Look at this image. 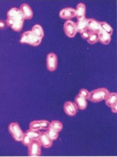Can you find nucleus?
<instances>
[{"label": "nucleus", "mask_w": 117, "mask_h": 157, "mask_svg": "<svg viewBox=\"0 0 117 157\" xmlns=\"http://www.w3.org/2000/svg\"><path fill=\"white\" fill-rule=\"evenodd\" d=\"M25 18L19 9L13 8L7 13V25L14 31L19 32L23 28Z\"/></svg>", "instance_id": "f257e3e1"}, {"label": "nucleus", "mask_w": 117, "mask_h": 157, "mask_svg": "<svg viewBox=\"0 0 117 157\" xmlns=\"http://www.w3.org/2000/svg\"><path fill=\"white\" fill-rule=\"evenodd\" d=\"M42 39L37 36L31 30L25 32L21 35L20 43L21 44H26L37 47L39 46L41 42Z\"/></svg>", "instance_id": "f03ea898"}, {"label": "nucleus", "mask_w": 117, "mask_h": 157, "mask_svg": "<svg viewBox=\"0 0 117 157\" xmlns=\"http://www.w3.org/2000/svg\"><path fill=\"white\" fill-rule=\"evenodd\" d=\"M110 92L107 89L104 88H99L94 89L90 92V96L88 100L94 102H100L105 100Z\"/></svg>", "instance_id": "7ed1b4c3"}, {"label": "nucleus", "mask_w": 117, "mask_h": 157, "mask_svg": "<svg viewBox=\"0 0 117 157\" xmlns=\"http://www.w3.org/2000/svg\"><path fill=\"white\" fill-rule=\"evenodd\" d=\"M9 131L14 140L21 142L24 133L18 122H12L9 126Z\"/></svg>", "instance_id": "20e7f679"}, {"label": "nucleus", "mask_w": 117, "mask_h": 157, "mask_svg": "<svg viewBox=\"0 0 117 157\" xmlns=\"http://www.w3.org/2000/svg\"><path fill=\"white\" fill-rule=\"evenodd\" d=\"M41 145L38 140H33L28 147V154L30 157H38L41 155Z\"/></svg>", "instance_id": "39448f33"}, {"label": "nucleus", "mask_w": 117, "mask_h": 157, "mask_svg": "<svg viewBox=\"0 0 117 157\" xmlns=\"http://www.w3.org/2000/svg\"><path fill=\"white\" fill-rule=\"evenodd\" d=\"M64 30L66 35L69 38L75 36L77 32L75 22L71 20L65 21L64 25Z\"/></svg>", "instance_id": "423d86ee"}, {"label": "nucleus", "mask_w": 117, "mask_h": 157, "mask_svg": "<svg viewBox=\"0 0 117 157\" xmlns=\"http://www.w3.org/2000/svg\"><path fill=\"white\" fill-rule=\"evenodd\" d=\"M57 57L54 53H48L47 56V67L49 71L53 72L57 69Z\"/></svg>", "instance_id": "0eeeda50"}, {"label": "nucleus", "mask_w": 117, "mask_h": 157, "mask_svg": "<svg viewBox=\"0 0 117 157\" xmlns=\"http://www.w3.org/2000/svg\"><path fill=\"white\" fill-rule=\"evenodd\" d=\"M64 110L66 114L69 117H74L77 113L78 108L76 105L72 101H67L64 105Z\"/></svg>", "instance_id": "6e6552de"}, {"label": "nucleus", "mask_w": 117, "mask_h": 157, "mask_svg": "<svg viewBox=\"0 0 117 157\" xmlns=\"http://www.w3.org/2000/svg\"><path fill=\"white\" fill-rule=\"evenodd\" d=\"M38 140L41 146L44 148H50L53 145V140L48 137L46 132H41Z\"/></svg>", "instance_id": "1a4fd4ad"}, {"label": "nucleus", "mask_w": 117, "mask_h": 157, "mask_svg": "<svg viewBox=\"0 0 117 157\" xmlns=\"http://www.w3.org/2000/svg\"><path fill=\"white\" fill-rule=\"evenodd\" d=\"M75 9L72 8H66L62 9L59 13V17L62 19H70L76 16Z\"/></svg>", "instance_id": "9d476101"}, {"label": "nucleus", "mask_w": 117, "mask_h": 157, "mask_svg": "<svg viewBox=\"0 0 117 157\" xmlns=\"http://www.w3.org/2000/svg\"><path fill=\"white\" fill-rule=\"evenodd\" d=\"M19 10L22 13L25 19L30 20L33 17V12L30 6L28 4L24 3L21 5Z\"/></svg>", "instance_id": "9b49d317"}, {"label": "nucleus", "mask_w": 117, "mask_h": 157, "mask_svg": "<svg viewBox=\"0 0 117 157\" xmlns=\"http://www.w3.org/2000/svg\"><path fill=\"white\" fill-rule=\"evenodd\" d=\"M99 21H96L93 18H90L88 20V27L89 31L91 33H97L99 34L100 31Z\"/></svg>", "instance_id": "f8f14e48"}, {"label": "nucleus", "mask_w": 117, "mask_h": 157, "mask_svg": "<svg viewBox=\"0 0 117 157\" xmlns=\"http://www.w3.org/2000/svg\"><path fill=\"white\" fill-rule=\"evenodd\" d=\"M75 103L78 109L81 110L86 109L88 105L87 99L79 94L76 95L75 98Z\"/></svg>", "instance_id": "ddd939ff"}, {"label": "nucleus", "mask_w": 117, "mask_h": 157, "mask_svg": "<svg viewBox=\"0 0 117 157\" xmlns=\"http://www.w3.org/2000/svg\"><path fill=\"white\" fill-rule=\"evenodd\" d=\"M88 18H86L78 19L76 23L77 31L78 32L81 33L88 30Z\"/></svg>", "instance_id": "4468645a"}, {"label": "nucleus", "mask_w": 117, "mask_h": 157, "mask_svg": "<svg viewBox=\"0 0 117 157\" xmlns=\"http://www.w3.org/2000/svg\"><path fill=\"white\" fill-rule=\"evenodd\" d=\"M76 17L78 19L85 18L86 12V7L83 3H79L76 7Z\"/></svg>", "instance_id": "2eb2a0df"}, {"label": "nucleus", "mask_w": 117, "mask_h": 157, "mask_svg": "<svg viewBox=\"0 0 117 157\" xmlns=\"http://www.w3.org/2000/svg\"><path fill=\"white\" fill-rule=\"evenodd\" d=\"M106 105L111 108L117 103V94L115 92L110 93L105 99Z\"/></svg>", "instance_id": "dca6fc26"}, {"label": "nucleus", "mask_w": 117, "mask_h": 157, "mask_svg": "<svg viewBox=\"0 0 117 157\" xmlns=\"http://www.w3.org/2000/svg\"><path fill=\"white\" fill-rule=\"evenodd\" d=\"M111 41V36L100 30L99 33V41L104 45H108Z\"/></svg>", "instance_id": "f3484780"}, {"label": "nucleus", "mask_w": 117, "mask_h": 157, "mask_svg": "<svg viewBox=\"0 0 117 157\" xmlns=\"http://www.w3.org/2000/svg\"><path fill=\"white\" fill-rule=\"evenodd\" d=\"M99 23L100 25V30L106 33L109 35L111 36L113 32V29L111 25L105 21H100L99 22Z\"/></svg>", "instance_id": "a211bd4d"}, {"label": "nucleus", "mask_w": 117, "mask_h": 157, "mask_svg": "<svg viewBox=\"0 0 117 157\" xmlns=\"http://www.w3.org/2000/svg\"><path fill=\"white\" fill-rule=\"evenodd\" d=\"M32 31L39 38L42 39L44 36V31L43 28L40 25H35L32 29Z\"/></svg>", "instance_id": "6ab92c4d"}, {"label": "nucleus", "mask_w": 117, "mask_h": 157, "mask_svg": "<svg viewBox=\"0 0 117 157\" xmlns=\"http://www.w3.org/2000/svg\"><path fill=\"white\" fill-rule=\"evenodd\" d=\"M63 128V124L58 121H53L50 123V128L58 133L62 131Z\"/></svg>", "instance_id": "aec40b11"}, {"label": "nucleus", "mask_w": 117, "mask_h": 157, "mask_svg": "<svg viewBox=\"0 0 117 157\" xmlns=\"http://www.w3.org/2000/svg\"><path fill=\"white\" fill-rule=\"evenodd\" d=\"M25 133L33 140H38L41 136V132H40V131H33L29 129L25 131Z\"/></svg>", "instance_id": "412c9836"}, {"label": "nucleus", "mask_w": 117, "mask_h": 157, "mask_svg": "<svg viewBox=\"0 0 117 157\" xmlns=\"http://www.w3.org/2000/svg\"><path fill=\"white\" fill-rule=\"evenodd\" d=\"M46 133L48 135V137L50 139L52 140L53 141L57 140L58 136H59V133H58V132L54 131V130L51 129V128H49L48 130H47Z\"/></svg>", "instance_id": "4be33fe9"}, {"label": "nucleus", "mask_w": 117, "mask_h": 157, "mask_svg": "<svg viewBox=\"0 0 117 157\" xmlns=\"http://www.w3.org/2000/svg\"><path fill=\"white\" fill-rule=\"evenodd\" d=\"M99 41V34L91 33L90 37L87 39V42L90 44H94Z\"/></svg>", "instance_id": "5701e85b"}, {"label": "nucleus", "mask_w": 117, "mask_h": 157, "mask_svg": "<svg viewBox=\"0 0 117 157\" xmlns=\"http://www.w3.org/2000/svg\"><path fill=\"white\" fill-rule=\"evenodd\" d=\"M29 129L33 131H40L41 130L39 121H33L31 122L29 124Z\"/></svg>", "instance_id": "b1692460"}, {"label": "nucleus", "mask_w": 117, "mask_h": 157, "mask_svg": "<svg viewBox=\"0 0 117 157\" xmlns=\"http://www.w3.org/2000/svg\"><path fill=\"white\" fill-rule=\"evenodd\" d=\"M33 140L27 134L24 133L21 142L25 146L28 147L33 141Z\"/></svg>", "instance_id": "393cba45"}, {"label": "nucleus", "mask_w": 117, "mask_h": 157, "mask_svg": "<svg viewBox=\"0 0 117 157\" xmlns=\"http://www.w3.org/2000/svg\"><path fill=\"white\" fill-rule=\"evenodd\" d=\"M39 121L41 130H47L50 128V123L49 121L47 120H40Z\"/></svg>", "instance_id": "a878e982"}, {"label": "nucleus", "mask_w": 117, "mask_h": 157, "mask_svg": "<svg viewBox=\"0 0 117 157\" xmlns=\"http://www.w3.org/2000/svg\"><path fill=\"white\" fill-rule=\"evenodd\" d=\"M79 94L82 95V96L88 100L90 98V92H89L87 89H82L80 90L79 92Z\"/></svg>", "instance_id": "bb28decb"}, {"label": "nucleus", "mask_w": 117, "mask_h": 157, "mask_svg": "<svg viewBox=\"0 0 117 157\" xmlns=\"http://www.w3.org/2000/svg\"><path fill=\"white\" fill-rule=\"evenodd\" d=\"M91 33V32H90L89 30H87V31H85L84 32L81 33V36L83 39H88V38L90 37Z\"/></svg>", "instance_id": "cd10ccee"}, {"label": "nucleus", "mask_w": 117, "mask_h": 157, "mask_svg": "<svg viewBox=\"0 0 117 157\" xmlns=\"http://www.w3.org/2000/svg\"><path fill=\"white\" fill-rule=\"evenodd\" d=\"M7 26L6 21L0 19V30L6 29Z\"/></svg>", "instance_id": "c85d7f7f"}, {"label": "nucleus", "mask_w": 117, "mask_h": 157, "mask_svg": "<svg viewBox=\"0 0 117 157\" xmlns=\"http://www.w3.org/2000/svg\"><path fill=\"white\" fill-rule=\"evenodd\" d=\"M112 112L114 113H117V104L114 105L112 106L111 107Z\"/></svg>", "instance_id": "c756f323"}]
</instances>
